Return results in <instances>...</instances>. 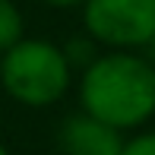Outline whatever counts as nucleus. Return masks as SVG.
<instances>
[{
	"instance_id": "obj_1",
	"label": "nucleus",
	"mask_w": 155,
	"mask_h": 155,
	"mask_svg": "<svg viewBox=\"0 0 155 155\" xmlns=\"http://www.w3.org/2000/svg\"><path fill=\"white\" fill-rule=\"evenodd\" d=\"M82 114L133 130L155 117V63L133 51H108L82 70L79 79Z\"/></svg>"
},
{
	"instance_id": "obj_2",
	"label": "nucleus",
	"mask_w": 155,
	"mask_h": 155,
	"mask_svg": "<svg viewBox=\"0 0 155 155\" xmlns=\"http://www.w3.org/2000/svg\"><path fill=\"white\" fill-rule=\"evenodd\" d=\"M73 67L67 51L45 38H19L0 54V89L25 108H48L70 89Z\"/></svg>"
},
{
	"instance_id": "obj_3",
	"label": "nucleus",
	"mask_w": 155,
	"mask_h": 155,
	"mask_svg": "<svg viewBox=\"0 0 155 155\" xmlns=\"http://www.w3.org/2000/svg\"><path fill=\"white\" fill-rule=\"evenodd\" d=\"M82 25L104 48H146L155 41V0H82Z\"/></svg>"
},
{
	"instance_id": "obj_4",
	"label": "nucleus",
	"mask_w": 155,
	"mask_h": 155,
	"mask_svg": "<svg viewBox=\"0 0 155 155\" xmlns=\"http://www.w3.org/2000/svg\"><path fill=\"white\" fill-rule=\"evenodd\" d=\"M57 143L63 155H120L124 133L89 114H73L63 120Z\"/></svg>"
},
{
	"instance_id": "obj_5",
	"label": "nucleus",
	"mask_w": 155,
	"mask_h": 155,
	"mask_svg": "<svg viewBox=\"0 0 155 155\" xmlns=\"http://www.w3.org/2000/svg\"><path fill=\"white\" fill-rule=\"evenodd\" d=\"M22 38V13L13 0H0V54Z\"/></svg>"
},
{
	"instance_id": "obj_6",
	"label": "nucleus",
	"mask_w": 155,
	"mask_h": 155,
	"mask_svg": "<svg viewBox=\"0 0 155 155\" xmlns=\"http://www.w3.org/2000/svg\"><path fill=\"white\" fill-rule=\"evenodd\" d=\"M120 155H155V130H146V133L124 139Z\"/></svg>"
},
{
	"instance_id": "obj_7",
	"label": "nucleus",
	"mask_w": 155,
	"mask_h": 155,
	"mask_svg": "<svg viewBox=\"0 0 155 155\" xmlns=\"http://www.w3.org/2000/svg\"><path fill=\"white\" fill-rule=\"evenodd\" d=\"M48 6H57V10H70V6H79L82 0H45Z\"/></svg>"
},
{
	"instance_id": "obj_8",
	"label": "nucleus",
	"mask_w": 155,
	"mask_h": 155,
	"mask_svg": "<svg viewBox=\"0 0 155 155\" xmlns=\"http://www.w3.org/2000/svg\"><path fill=\"white\" fill-rule=\"evenodd\" d=\"M0 155H10V149H6V146H3V143H0Z\"/></svg>"
}]
</instances>
